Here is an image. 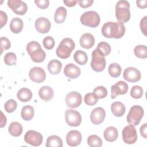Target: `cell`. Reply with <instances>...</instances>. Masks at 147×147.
<instances>
[{"mask_svg":"<svg viewBox=\"0 0 147 147\" xmlns=\"http://www.w3.org/2000/svg\"><path fill=\"white\" fill-rule=\"evenodd\" d=\"M102 34L103 36L109 38H120L123 36L125 33V27L123 23L118 22H107L102 27Z\"/></svg>","mask_w":147,"mask_h":147,"instance_id":"cell-1","label":"cell"},{"mask_svg":"<svg viewBox=\"0 0 147 147\" xmlns=\"http://www.w3.org/2000/svg\"><path fill=\"white\" fill-rule=\"evenodd\" d=\"M26 51L34 63H41L44 61L46 57V53L41 48V45L35 41L28 43Z\"/></svg>","mask_w":147,"mask_h":147,"instance_id":"cell-2","label":"cell"},{"mask_svg":"<svg viewBox=\"0 0 147 147\" xmlns=\"http://www.w3.org/2000/svg\"><path fill=\"white\" fill-rule=\"evenodd\" d=\"M75 48V42L71 38L63 39L56 49V55L63 59L68 58Z\"/></svg>","mask_w":147,"mask_h":147,"instance_id":"cell-3","label":"cell"},{"mask_svg":"<svg viewBox=\"0 0 147 147\" xmlns=\"http://www.w3.org/2000/svg\"><path fill=\"white\" fill-rule=\"evenodd\" d=\"M115 16L117 20L122 23L127 22L130 18V3L125 0L119 1L115 5Z\"/></svg>","mask_w":147,"mask_h":147,"instance_id":"cell-4","label":"cell"},{"mask_svg":"<svg viewBox=\"0 0 147 147\" xmlns=\"http://www.w3.org/2000/svg\"><path fill=\"white\" fill-rule=\"evenodd\" d=\"M92 59L91 61V67L96 72L103 71L106 65L105 56L97 48L92 52Z\"/></svg>","mask_w":147,"mask_h":147,"instance_id":"cell-5","label":"cell"},{"mask_svg":"<svg viewBox=\"0 0 147 147\" xmlns=\"http://www.w3.org/2000/svg\"><path fill=\"white\" fill-rule=\"evenodd\" d=\"M80 20L81 23L87 26L96 28L100 24V16L95 11H88L82 14Z\"/></svg>","mask_w":147,"mask_h":147,"instance_id":"cell-6","label":"cell"},{"mask_svg":"<svg viewBox=\"0 0 147 147\" xmlns=\"http://www.w3.org/2000/svg\"><path fill=\"white\" fill-rule=\"evenodd\" d=\"M144 114L143 108L139 105H134L131 107L126 119L127 122L133 126H137L142 119Z\"/></svg>","mask_w":147,"mask_h":147,"instance_id":"cell-7","label":"cell"},{"mask_svg":"<svg viewBox=\"0 0 147 147\" xmlns=\"http://www.w3.org/2000/svg\"><path fill=\"white\" fill-rule=\"evenodd\" d=\"M122 140L125 144H133L137 140V134L134 126L129 125L126 126L122 132Z\"/></svg>","mask_w":147,"mask_h":147,"instance_id":"cell-8","label":"cell"},{"mask_svg":"<svg viewBox=\"0 0 147 147\" xmlns=\"http://www.w3.org/2000/svg\"><path fill=\"white\" fill-rule=\"evenodd\" d=\"M24 141L26 143L33 146H40L43 141L42 135L35 130H30L24 136Z\"/></svg>","mask_w":147,"mask_h":147,"instance_id":"cell-9","label":"cell"},{"mask_svg":"<svg viewBox=\"0 0 147 147\" xmlns=\"http://www.w3.org/2000/svg\"><path fill=\"white\" fill-rule=\"evenodd\" d=\"M65 119L69 126L76 127L79 126L82 122V116L78 111L73 109H68L65 111Z\"/></svg>","mask_w":147,"mask_h":147,"instance_id":"cell-10","label":"cell"},{"mask_svg":"<svg viewBox=\"0 0 147 147\" xmlns=\"http://www.w3.org/2000/svg\"><path fill=\"white\" fill-rule=\"evenodd\" d=\"M65 101L68 107L73 109L77 108L82 104V96L77 91H71L66 95Z\"/></svg>","mask_w":147,"mask_h":147,"instance_id":"cell-11","label":"cell"},{"mask_svg":"<svg viewBox=\"0 0 147 147\" xmlns=\"http://www.w3.org/2000/svg\"><path fill=\"white\" fill-rule=\"evenodd\" d=\"M7 6L18 15H24L28 10L27 5L21 0H9Z\"/></svg>","mask_w":147,"mask_h":147,"instance_id":"cell-12","label":"cell"},{"mask_svg":"<svg viewBox=\"0 0 147 147\" xmlns=\"http://www.w3.org/2000/svg\"><path fill=\"white\" fill-rule=\"evenodd\" d=\"M29 76L32 81L40 83L45 80L46 73L43 68L39 67H34L30 69Z\"/></svg>","mask_w":147,"mask_h":147,"instance_id":"cell-13","label":"cell"},{"mask_svg":"<svg viewBox=\"0 0 147 147\" xmlns=\"http://www.w3.org/2000/svg\"><path fill=\"white\" fill-rule=\"evenodd\" d=\"M123 77L126 81L134 83L139 81L141 79V74L140 71L136 68L129 67L125 68L124 70Z\"/></svg>","mask_w":147,"mask_h":147,"instance_id":"cell-14","label":"cell"},{"mask_svg":"<svg viewBox=\"0 0 147 147\" xmlns=\"http://www.w3.org/2000/svg\"><path fill=\"white\" fill-rule=\"evenodd\" d=\"M128 85L124 81H119L111 86V98L114 99L118 95H124L128 91Z\"/></svg>","mask_w":147,"mask_h":147,"instance_id":"cell-15","label":"cell"},{"mask_svg":"<svg viewBox=\"0 0 147 147\" xmlns=\"http://www.w3.org/2000/svg\"><path fill=\"white\" fill-rule=\"evenodd\" d=\"M82 134L78 130H71L66 136V142L69 146H77L79 145L82 142Z\"/></svg>","mask_w":147,"mask_h":147,"instance_id":"cell-16","label":"cell"},{"mask_svg":"<svg viewBox=\"0 0 147 147\" xmlns=\"http://www.w3.org/2000/svg\"><path fill=\"white\" fill-rule=\"evenodd\" d=\"M105 110L101 107H98L92 110L90 114V119L94 125H99L102 123L105 118Z\"/></svg>","mask_w":147,"mask_h":147,"instance_id":"cell-17","label":"cell"},{"mask_svg":"<svg viewBox=\"0 0 147 147\" xmlns=\"http://www.w3.org/2000/svg\"><path fill=\"white\" fill-rule=\"evenodd\" d=\"M36 30L40 33H48L51 28V24L49 20L44 17L38 18L34 23Z\"/></svg>","mask_w":147,"mask_h":147,"instance_id":"cell-18","label":"cell"},{"mask_svg":"<svg viewBox=\"0 0 147 147\" xmlns=\"http://www.w3.org/2000/svg\"><path fill=\"white\" fill-rule=\"evenodd\" d=\"M65 76L70 79H76L78 78L81 73L80 69L79 67L73 63L67 64L63 70Z\"/></svg>","mask_w":147,"mask_h":147,"instance_id":"cell-19","label":"cell"},{"mask_svg":"<svg viewBox=\"0 0 147 147\" xmlns=\"http://www.w3.org/2000/svg\"><path fill=\"white\" fill-rule=\"evenodd\" d=\"M80 46L85 49H90L95 44V38L93 35L89 33L83 34L79 40Z\"/></svg>","mask_w":147,"mask_h":147,"instance_id":"cell-20","label":"cell"},{"mask_svg":"<svg viewBox=\"0 0 147 147\" xmlns=\"http://www.w3.org/2000/svg\"><path fill=\"white\" fill-rule=\"evenodd\" d=\"M38 95L41 99L45 101H49L53 98L54 96V92L51 87L48 86H44L40 88Z\"/></svg>","mask_w":147,"mask_h":147,"instance_id":"cell-21","label":"cell"},{"mask_svg":"<svg viewBox=\"0 0 147 147\" xmlns=\"http://www.w3.org/2000/svg\"><path fill=\"white\" fill-rule=\"evenodd\" d=\"M103 137L108 142H114L118 137V132L116 127L114 126L107 127L103 132Z\"/></svg>","mask_w":147,"mask_h":147,"instance_id":"cell-22","label":"cell"},{"mask_svg":"<svg viewBox=\"0 0 147 147\" xmlns=\"http://www.w3.org/2000/svg\"><path fill=\"white\" fill-rule=\"evenodd\" d=\"M111 110L113 114L117 117H122L124 115L126 108L125 105L120 102H113L111 105Z\"/></svg>","mask_w":147,"mask_h":147,"instance_id":"cell-23","label":"cell"},{"mask_svg":"<svg viewBox=\"0 0 147 147\" xmlns=\"http://www.w3.org/2000/svg\"><path fill=\"white\" fill-rule=\"evenodd\" d=\"M33 96L31 90L28 88H22L18 90L17 94V98L22 102H29Z\"/></svg>","mask_w":147,"mask_h":147,"instance_id":"cell-24","label":"cell"},{"mask_svg":"<svg viewBox=\"0 0 147 147\" xmlns=\"http://www.w3.org/2000/svg\"><path fill=\"white\" fill-rule=\"evenodd\" d=\"M47 68L50 74L52 75H57L61 70L62 64L60 61L53 59L48 63Z\"/></svg>","mask_w":147,"mask_h":147,"instance_id":"cell-25","label":"cell"},{"mask_svg":"<svg viewBox=\"0 0 147 147\" xmlns=\"http://www.w3.org/2000/svg\"><path fill=\"white\" fill-rule=\"evenodd\" d=\"M67 9L63 6L59 7L54 15V21L56 24H61L64 22L67 17Z\"/></svg>","mask_w":147,"mask_h":147,"instance_id":"cell-26","label":"cell"},{"mask_svg":"<svg viewBox=\"0 0 147 147\" xmlns=\"http://www.w3.org/2000/svg\"><path fill=\"white\" fill-rule=\"evenodd\" d=\"M24 24L22 20L18 17H15L11 20L10 23V29L14 33H19L23 29Z\"/></svg>","mask_w":147,"mask_h":147,"instance_id":"cell-27","label":"cell"},{"mask_svg":"<svg viewBox=\"0 0 147 147\" xmlns=\"http://www.w3.org/2000/svg\"><path fill=\"white\" fill-rule=\"evenodd\" d=\"M34 115V108L30 105H26L22 108L21 115L22 118L25 121L31 120Z\"/></svg>","mask_w":147,"mask_h":147,"instance_id":"cell-28","label":"cell"},{"mask_svg":"<svg viewBox=\"0 0 147 147\" xmlns=\"http://www.w3.org/2000/svg\"><path fill=\"white\" fill-rule=\"evenodd\" d=\"M22 130L23 128L22 125L17 122H11L8 127V131L10 134L14 137H18L21 136Z\"/></svg>","mask_w":147,"mask_h":147,"instance_id":"cell-29","label":"cell"},{"mask_svg":"<svg viewBox=\"0 0 147 147\" xmlns=\"http://www.w3.org/2000/svg\"><path fill=\"white\" fill-rule=\"evenodd\" d=\"M45 146L47 147H62L63 141L61 138L57 136H50L47 140Z\"/></svg>","mask_w":147,"mask_h":147,"instance_id":"cell-30","label":"cell"},{"mask_svg":"<svg viewBox=\"0 0 147 147\" xmlns=\"http://www.w3.org/2000/svg\"><path fill=\"white\" fill-rule=\"evenodd\" d=\"M74 59L78 64L83 65L86 64L88 60L87 53L81 50L76 51L74 55Z\"/></svg>","mask_w":147,"mask_h":147,"instance_id":"cell-31","label":"cell"},{"mask_svg":"<svg viewBox=\"0 0 147 147\" xmlns=\"http://www.w3.org/2000/svg\"><path fill=\"white\" fill-rule=\"evenodd\" d=\"M108 71L109 75L113 78L118 77L122 71L121 67L119 64L117 63H113L110 64L108 68Z\"/></svg>","mask_w":147,"mask_h":147,"instance_id":"cell-32","label":"cell"},{"mask_svg":"<svg viewBox=\"0 0 147 147\" xmlns=\"http://www.w3.org/2000/svg\"><path fill=\"white\" fill-rule=\"evenodd\" d=\"M134 53L137 57L146 59L147 57V49L144 45H138L134 48Z\"/></svg>","mask_w":147,"mask_h":147,"instance_id":"cell-33","label":"cell"},{"mask_svg":"<svg viewBox=\"0 0 147 147\" xmlns=\"http://www.w3.org/2000/svg\"><path fill=\"white\" fill-rule=\"evenodd\" d=\"M87 144L91 147H100L102 145L103 142L99 136L92 134L87 138Z\"/></svg>","mask_w":147,"mask_h":147,"instance_id":"cell-34","label":"cell"},{"mask_svg":"<svg viewBox=\"0 0 147 147\" xmlns=\"http://www.w3.org/2000/svg\"><path fill=\"white\" fill-rule=\"evenodd\" d=\"M3 60L7 65H16L17 61V56L13 52H8L5 54Z\"/></svg>","mask_w":147,"mask_h":147,"instance_id":"cell-35","label":"cell"},{"mask_svg":"<svg viewBox=\"0 0 147 147\" xmlns=\"http://www.w3.org/2000/svg\"><path fill=\"white\" fill-rule=\"evenodd\" d=\"M84 101L88 106H94L98 102V99L94 93L88 92L85 95Z\"/></svg>","mask_w":147,"mask_h":147,"instance_id":"cell-36","label":"cell"},{"mask_svg":"<svg viewBox=\"0 0 147 147\" xmlns=\"http://www.w3.org/2000/svg\"><path fill=\"white\" fill-rule=\"evenodd\" d=\"M130 94L134 99H140L143 95V88L138 85L134 86L131 88Z\"/></svg>","mask_w":147,"mask_h":147,"instance_id":"cell-37","label":"cell"},{"mask_svg":"<svg viewBox=\"0 0 147 147\" xmlns=\"http://www.w3.org/2000/svg\"><path fill=\"white\" fill-rule=\"evenodd\" d=\"M99 51H100L101 52V53L105 56H108L110 52H111V47L109 45V44H108L107 42H100L98 45H97V48H96Z\"/></svg>","mask_w":147,"mask_h":147,"instance_id":"cell-38","label":"cell"},{"mask_svg":"<svg viewBox=\"0 0 147 147\" xmlns=\"http://www.w3.org/2000/svg\"><path fill=\"white\" fill-rule=\"evenodd\" d=\"M93 93L98 99H103L107 95V90L104 86H99L94 89Z\"/></svg>","mask_w":147,"mask_h":147,"instance_id":"cell-39","label":"cell"},{"mask_svg":"<svg viewBox=\"0 0 147 147\" xmlns=\"http://www.w3.org/2000/svg\"><path fill=\"white\" fill-rule=\"evenodd\" d=\"M17 107V102L14 99H9L4 105V109L5 111L8 113H11L14 112Z\"/></svg>","mask_w":147,"mask_h":147,"instance_id":"cell-40","label":"cell"},{"mask_svg":"<svg viewBox=\"0 0 147 147\" xmlns=\"http://www.w3.org/2000/svg\"><path fill=\"white\" fill-rule=\"evenodd\" d=\"M43 45L44 48L48 50H50L53 48L55 47V42L54 38L51 36H47L44 38L42 41Z\"/></svg>","mask_w":147,"mask_h":147,"instance_id":"cell-41","label":"cell"},{"mask_svg":"<svg viewBox=\"0 0 147 147\" xmlns=\"http://www.w3.org/2000/svg\"><path fill=\"white\" fill-rule=\"evenodd\" d=\"M0 42H1V53L3 50H7L10 48L11 43L10 40L5 37H1L0 38Z\"/></svg>","mask_w":147,"mask_h":147,"instance_id":"cell-42","label":"cell"},{"mask_svg":"<svg viewBox=\"0 0 147 147\" xmlns=\"http://www.w3.org/2000/svg\"><path fill=\"white\" fill-rule=\"evenodd\" d=\"M34 3L41 9H45L49 5V1L48 0H35Z\"/></svg>","mask_w":147,"mask_h":147,"instance_id":"cell-43","label":"cell"},{"mask_svg":"<svg viewBox=\"0 0 147 147\" xmlns=\"http://www.w3.org/2000/svg\"><path fill=\"white\" fill-rule=\"evenodd\" d=\"M140 26L141 32L145 36H146V28H147V16L144 17L140 23Z\"/></svg>","mask_w":147,"mask_h":147,"instance_id":"cell-44","label":"cell"},{"mask_svg":"<svg viewBox=\"0 0 147 147\" xmlns=\"http://www.w3.org/2000/svg\"><path fill=\"white\" fill-rule=\"evenodd\" d=\"M77 2L79 4L80 6L83 9H86L87 7H90L93 2V0H78L77 1Z\"/></svg>","mask_w":147,"mask_h":147,"instance_id":"cell-45","label":"cell"},{"mask_svg":"<svg viewBox=\"0 0 147 147\" xmlns=\"http://www.w3.org/2000/svg\"><path fill=\"white\" fill-rule=\"evenodd\" d=\"M0 21H1V28H2L7 23V16L6 13L1 10L0 11Z\"/></svg>","mask_w":147,"mask_h":147,"instance_id":"cell-46","label":"cell"},{"mask_svg":"<svg viewBox=\"0 0 147 147\" xmlns=\"http://www.w3.org/2000/svg\"><path fill=\"white\" fill-rule=\"evenodd\" d=\"M140 131L141 136L144 138H147V123H145L141 125Z\"/></svg>","mask_w":147,"mask_h":147,"instance_id":"cell-47","label":"cell"},{"mask_svg":"<svg viewBox=\"0 0 147 147\" xmlns=\"http://www.w3.org/2000/svg\"><path fill=\"white\" fill-rule=\"evenodd\" d=\"M137 6L140 9H145L147 7V0H141L136 1Z\"/></svg>","mask_w":147,"mask_h":147,"instance_id":"cell-48","label":"cell"},{"mask_svg":"<svg viewBox=\"0 0 147 147\" xmlns=\"http://www.w3.org/2000/svg\"><path fill=\"white\" fill-rule=\"evenodd\" d=\"M63 2L67 6L72 7L75 6V5L77 3V1L76 0H64Z\"/></svg>","mask_w":147,"mask_h":147,"instance_id":"cell-49","label":"cell"},{"mask_svg":"<svg viewBox=\"0 0 147 147\" xmlns=\"http://www.w3.org/2000/svg\"><path fill=\"white\" fill-rule=\"evenodd\" d=\"M1 127L2 128L6 124V122H7V118L6 117V116L3 114V112L2 111H1Z\"/></svg>","mask_w":147,"mask_h":147,"instance_id":"cell-50","label":"cell"}]
</instances>
